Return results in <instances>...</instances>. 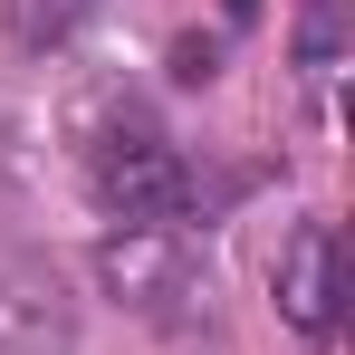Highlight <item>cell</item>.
I'll list each match as a JSON object with an SVG mask.
<instances>
[{
  "mask_svg": "<svg viewBox=\"0 0 355 355\" xmlns=\"http://www.w3.org/2000/svg\"><path fill=\"white\" fill-rule=\"evenodd\" d=\"M96 288L116 297V307H135V317H182V307L202 297V259H192L182 231H135V221H116V231L96 240Z\"/></svg>",
  "mask_w": 355,
  "mask_h": 355,
  "instance_id": "obj_2",
  "label": "cell"
},
{
  "mask_svg": "<svg viewBox=\"0 0 355 355\" xmlns=\"http://www.w3.org/2000/svg\"><path fill=\"white\" fill-rule=\"evenodd\" d=\"M0 10H10V39L19 49H67L106 0H0Z\"/></svg>",
  "mask_w": 355,
  "mask_h": 355,
  "instance_id": "obj_5",
  "label": "cell"
},
{
  "mask_svg": "<svg viewBox=\"0 0 355 355\" xmlns=\"http://www.w3.org/2000/svg\"><path fill=\"white\" fill-rule=\"evenodd\" d=\"M87 182H96L106 221H135V231H182V211H192V164L135 116L87 144Z\"/></svg>",
  "mask_w": 355,
  "mask_h": 355,
  "instance_id": "obj_1",
  "label": "cell"
},
{
  "mask_svg": "<svg viewBox=\"0 0 355 355\" xmlns=\"http://www.w3.org/2000/svg\"><path fill=\"white\" fill-rule=\"evenodd\" d=\"M250 10H259V0H231V19H250Z\"/></svg>",
  "mask_w": 355,
  "mask_h": 355,
  "instance_id": "obj_7",
  "label": "cell"
},
{
  "mask_svg": "<svg viewBox=\"0 0 355 355\" xmlns=\"http://www.w3.org/2000/svg\"><path fill=\"white\" fill-rule=\"evenodd\" d=\"M77 307H67L49 259H0V355H67Z\"/></svg>",
  "mask_w": 355,
  "mask_h": 355,
  "instance_id": "obj_3",
  "label": "cell"
},
{
  "mask_svg": "<svg viewBox=\"0 0 355 355\" xmlns=\"http://www.w3.org/2000/svg\"><path fill=\"white\" fill-rule=\"evenodd\" d=\"M336 297H346V250L327 221H297L288 250H279V317L297 336H327L336 327Z\"/></svg>",
  "mask_w": 355,
  "mask_h": 355,
  "instance_id": "obj_4",
  "label": "cell"
},
{
  "mask_svg": "<svg viewBox=\"0 0 355 355\" xmlns=\"http://www.w3.org/2000/svg\"><path fill=\"white\" fill-rule=\"evenodd\" d=\"M211 58H221L211 39H173V77H182V87H202V77H211Z\"/></svg>",
  "mask_w": 355,
  "mask_h": 355,
  "instance_id": "obj_6",
  "label": "cell"
}]
</instances>
